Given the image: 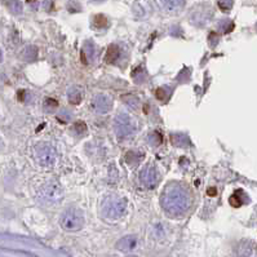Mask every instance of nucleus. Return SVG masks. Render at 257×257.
Returning a JSON list of instances; mask_svg holds the SVG:
<instances>
[{
	"mask_svg": "<svg viewBox=\"0 0 257 257\" xmlns=\"http://www.w3.org/2000/svg\"><path fill=\"white\" fill-rule=\"evenodd\" d=\"M118 57H119V48L116 46H114V44H111V46L107 48V51H106L105 61L106 62L112 63L115 62L116 59H118Z\"/></svg>",
	"mask_w": 257,
	"mask_h": 257,
	"instance_id": "nucleus-13",
	"label": "nucleus"
},
{
	"mask_svg": "<svg viewBox=\"0 0 257 257\" xmlns=\"http://www.w3.org/2000/svg\"><path fill=\"white\" fill-rule=\"evenodd\" d=\"M114 129L119 137H128L133 135L137 129V123L135 119L128 114H119L114 120Z\"/></svg>",
	"mask_w": 257,
	"mask_h": 257,
	"instance_id": "nucleus-3",
	"label": "nucleus"
},
{
	"mask_svg": "<svg viewBox=\"0 0 257 257\" xmlns=\"http://www.w3.org/2000/svg\"><path fill=\"white\" fill-rule=\"evenodd\" d=\"M129 257H136V256H129Z\"/></svg>",
	"mask_w": 257,
	"mask_h": 257,
	"instance_id": "nucleus-27",
	"label": "nucleus"
},
{
	"mask_svg": "<svg viewBox=\"0 0 257 257\" xmlns=\"http://www.w3.org/2000/svg\"><path fill=\"white\" fill-rule=\"evenodd\" d=\"M172 144L175 146H188L189 145V139L182 133H175V135L171 136Z\"/></svg>",
	"mask_w": 257,
	"mask_h": 257,
	"instance_id": "nucleus-16",
	"label": "nucleus"
},
{
	"mask_svg": "<svg viewBox=\"0 0 257 257\" xmlns=\"http://www.w3.org/2000/svg\"><path fill=\"white\" fill-rule=\"evenodd\" d=\"M150 141H152L153 145H159L160 141H162V136L156 132L152 133V135H150Z\"/></svg>",
	"mask_w": 257,
	"mask_h": 257,
	"instance_id": "nucleus-21",
	"label": "nucleus"
},
{
	"mask_svg": "<svg viewBox=\"0 0 257 257\" xmlns=\"http://www.w3.org/2000/svg\"><path fill=\"white\" fill-rule=\"evenodd\" d=\"M136 244H137V241H136L135 237H124L123 239L118 242V248L119 250H132V248L136 247Z\"/></svg>",
	"mask_w": 257,
	"mask_h": 257,
	"instance_id": "nucleus-12",
	"label": "nucleus"
},
{
	"mask_svg": "<svg viewBox=\"0 0 257 257\" xmlns=\"http://www.w3.org/2000/svg\"><path fill=\"white\" fill-rule=\"evenodd\" d=\"M237 257H257V248L254 242H241V244L238 246Z\"/></svg>",
	"mask_w": 257,
	"mask_h": 257,
	"instance_id": "nucleus-9",
	"label": "nucleus"
},
{
	"mask_svg": "<svg viewBox=\"0 0 257 257\" xmlns=\"http://www.w3.org/2000/svg\"><path fill=\"white\" fill-rule=\"evenodd\" d=\"M155 95H156V99L158 100H165V97H167V93H165V91L163 88L156 89Z\"/></svg>",
	"mask_w": 257,
	"mask_h": 257,
	"instance_id": "nucleus-23",
	"label": "nucleus"
},
{
	"mask_svg": "<svg viewBox=\"0 0 257 257\" xmlns=\"http://www.w3.org/2000/svg\"><path fill=\"white\" fill-rule=\"evenodd\" d=\"M21 56H22L23 59H26V61H33V59L37 58L38 50L35 48V47L29 46V47H26L25 50H23V52H22V54H21Z\"/></svg>",
	"mask_w": 257,
	"mask_h": 257,
	"instance_id": "nucleus-17",
	"label": "nucleus"
},
{
	"mask_svg": "<svg viewBox=\"0 0 257 257\" xmlns=\"http://www.w3.org/2000/svg\"><path fill=\"white\" fill-rule=\"evenodd\" d=\"M3 61V52H1V50H0V62Z\"/></svg>",
	"mask_w": 257,
	"mask_h": 257,
	"instance_id": "nucleus-25",
	"label": "nucleus"
},
{
	"mask_svg": "<svg viewBox=\"0 0 257 257\" xmlns=\"http://www.w3.org/2000/svg\"><path fill=\"white\" fill-rule=\"evenodd\" d=\"M162 207L169 216L178 217L188 211L190 206V198L188 193L180 185H169L164 189V193L160 198Z\"/></svg>",
	"mask_w": 257,
	"mask_h": 257,
	"instance_id": "nucleus-1",
	"label": "nucleus"
},
{
	"mask_svg": "<svg viewBox=\"0 0 257 257\" xmlns=\"http://www.w3.org/2000/svg\"><path fill=\"white\" fill-rule=\"evenodd\" d=\"M59 224L65 230L78 231L84 226V216L76 208H69L63 212L59 220Z\"/></svg>",
	"mask_w": 257,
	"mask_h": 257,
	"instance_id": "nucleus-2",
	"label": "nucleus"
},
{
	"mask_svg": "<svg viewBox=\"0 0 257 257\" xmlns=\"http://www.w3.org/2000/svg\"><path fill=\"white\" fill-rule=\"evenodd\" d=\"M106 23H107V21H106V18L103 16H96L95 17V26L99 27V29H103V27L106 26Z\"/></svg>",
	"mask_w": 257,
	"mask_h": 257,
	"instance_id": "nucleus-19",
	"label": "nucleus"
},
{
	"mask_svg": "<svg viewBox=\"0 0 257 257\" xmlns=\"http://www.w3.org/2000/svg\"><path fill=\"white\" fill-rule=\"evenodd\" d=\"M35 154H37L38 162L42 165L50 167L54 164L56 162V150L50 144H40L35 149Z\"/></svg>",
	"mask_w": 257,
	"mask_h": 257,
	"instance_id": "nucleus-5",
	"label": "nucleus"
},
{
	"mask_svg": "<svg viewBox=\"0 0 257 257\" xmlns=\"http://www.w3.org/2000/svg\"><path fill=\"white\" fill-rule=\"evenodd\" d=\"M230 203H231V206H234V207H239V206L242 205V201H241V198L238 197V194H234L230 198Z\"/></svg>",
	"mask_w": 257,
	"mask_h": 257,
	"instance_id": "nucleus-22",
	"label": "nucleus"
},
{
	"mask_svg": "<svg viewBox=\"0 0 257 257\" xmlns=\"http://www.w3.org/2000/svg\"><path fill=\"white\" fill-rule=\"evenodd\" d=\"M233 0H217V4L218 7H220L221 10H224V12H229V10L233 8Z\"/></svg>",
	"mask_w": 257,
	"mask_h": 257,
	"instance_id": "nucleus-18",
	"label": "nucleus"
},
{
	"mask_svg": "<svg viewBox=\"0 0 257 257\" xmlns=\"http://www.w3.org/2000/svg\"><path fill=\"white\" fill-rule=\"evenodd\" d=\"M0 148H1V140H0Z\"/></svg>",
	"mask_w": 257,
	"mask_h": 257,
	"instance_id": "nucleus-26",
	"label": "nucleus"
},
{
	"mask_svg": "<svg viewBox=\"0 0 257 257\" xmlns=\"http://www.w3.org/2000/svg\"><path fill=\"white\" fill-rule=\"evenodd\" d=\"M142 158H144V154L140 153V150H131L128 154L125 155V160L129 164H139V162Z\"/></svg>",
	"mask_w": 257,
	"mask_h": 257,
	"instance_id": "nucleus-14",
	"label": "nucleus"
},
{
	"mask_svg": "<svg viewBox=\"0 0 257 257\" xmlns=\"http://www.w3.org/2000/svg\"><path fill=\"white\" fill-rule=\"evenodd\" d=\"M159 3L167 12H177L184 8L185 0H159Z\"/></svg>",
	"mask_w": 257,
	"mask_h": 257,
	"instance_id": "nucleus-10",
	"label": "nucleus"
},
{
	"mask_svg": "<svg viewBox=\"0 0 257 257\" xmlns=\"http://www.w3.org/2000/svg\"><path fill=\"white\" fill-rule=\"evenodd\" d=\"M207 193H208V195H214L216 194V188H209L207 190Z\"/></svg>",
	"mask_w": 257,
	"mask_h": 257,
	"instance_id": "nucleus-24",
	"label": "nucleus"
},
{
	"mask_svg": "<svg viewBox=\"0 0 257 257\" xmlns=\"http://www.w3.org/2000/svg\"><path fill=\"white\" fill-rule=\"evenodd\" d=\"M73 131H75L76 133H84L87 131V125L83 122H76L73 125Z\"/></svg>",
	"mask_w": 257,
	"mask_h": 257,
	"instance_id": "nucleus-20",
	"label": "nucleus"
},
{
	"mask_svg": "<svg viewBox=\"0 0 257 257\" xmlns=\"http://www.w3.org/2000/svg\"><path fill=\"white\" fill-rule=\"evenodd\" d=\"M67 99H69L70 103H74V105L80 103L83 100V89L78 86L70 87L69 91H67Z\"/></svg>",
	"mask_w": 257,
	"mask_h": 257,
	"instance_id": "nucleus-11",
	"label": "nucleus"
},
{
	"mask_svg": "<svg viewBox=\"0 0 257 257\" xmlns=\"http://www.w3.org/2000/svg\"><path fill=\"white\" fill-rule=\"evenodd\" d=\"M92 107L95 109L96 112L99 114H105L109 112L112 107V100L107 95H96L92 100Z\"/></svg>",
	"mask_w": 257,
	"mask_h": 257,
	"instance_id": "nucleus-7",
	"label": "nucleus"
},
{
	"mask_svg": "<svg viewBox=\"0 0 257 257\" xmlns=\"http://www.w3.org/2000/svg\"><path fill=\"white\" fill-rule=\"evenodd\" d=\"M127 209V201L123 198H109L103 203V211L106 217L119 218L122 217Z\"/></svg>",
	"mask_w": 257,
	"mask_h": 257,
	"instance_id": "nucleus-4",
	"label": "nucleus"
},
{
	"mask_svg": "<svg viewBox=\"0 0 257 257\" xmlns=\"http://www.w3.org/2000/svg\"><path fill=\"white\" fill-rule=\"evenodd\" d=\"M7 7L13 14H21L23 10V5L20 0H7Z\"/></svg>",
	"mask_w": 257,
	"mask_h": 257,
	"instance_id": "nucleus-15",
	"label": "nucleus"
},
{
	"mask_svg": "<svg viewBox=\"0 0 257 257\" xmlns=\"http://www.w3.org/2000/svg\"><path fill=\"white\" fill-rule=\"evenodd\" d=\"M40 197L44 201L50 202V203H56V202L61 201L63 197V190L61 189L58 184L56 182H48L44 185L42 190H40Z\"/></svg>",
	"mask_w": 257,
	"mask_h": 257,
	"instance_id": "nucleus-6",
	"label": "nucleus"
},
{
	"mask_svg": "<svg viewBox=\"0 0 257 257\" xmlns=\"http://www.w3.org/2000/svg\"><path fill=\"white\" fill-rule=\"evenodd\" d=\"M140 178H141V182L145 185L146 188L153 189L159 181L158 169L155 168L154 165H148V167H145V168L142 169Z\"/></svg>",
	"mask_w": 257,
	"mask_h": 257,
	"instance_id": "nucleus-8",
	"label": "nucleus"
}]
</instances>
